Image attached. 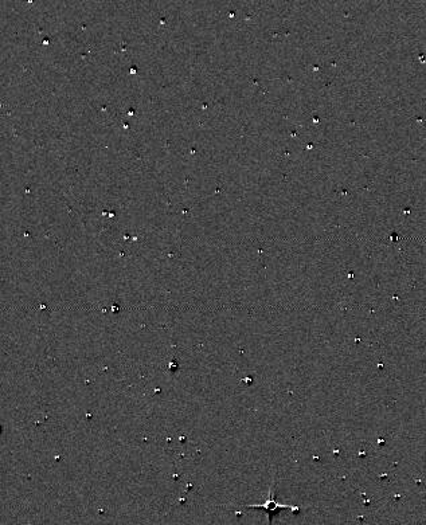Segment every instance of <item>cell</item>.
Returning <instances> with one entry per match:
<instances>
[{
    "label": "cell",
    "instance_id": "obj_1",
    "mask_svg": "<svg viewBox=\"0 0 426 525\" xmlns=\"http://www.w3.org/2000/svg\"><path fill=\"white\" fill-rule=\"evenodd\" d=\"M249 508H262V509H265L266 512H269L270 513V520L273 517V513H278V512H280L278 509H290L292 512H296V513L299 512V508H296V506L280 505V504H277L276 500H273V498H269V500H268L265 504H262V505H250Z\"/></svg>",
    "mask_w": 426,
    "mask_h": 525
}]
</instances>
